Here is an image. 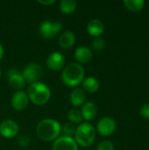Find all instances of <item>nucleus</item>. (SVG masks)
<instances>
[{"instance_id":"25","label":"nucleus","mask_w":149,"mask_h":150,"mask_svg":"<svg viewBox=\"0 0 149 150\" xmlns=\"http://www.w3.org/2000/svg\"><path fill=\"white\" fill-rule=\"evenodd\" d=\"M97 150H114V145L110 141H103L97 145Z\"/></svg>"},{"instance_id":"29","label":"nucleus","mask_w":149,"mask_h":150,"mask_svg":"<svg viewBox=\"0 0 149 150\" xmlns=\"http://www.w3.org/2000/svg\"><path fill=\"white\" fill-rule=\"evenodd\" d=\"M0 77H1V69H0Z\"/></svg>"},{"instance_id":"28","label":"nucleus","mask_w":149,"mask_h":150,"mask_svg":"<svg viewBox=\"0 0 149 150\" xmlns=\"http://www.w3.org/2000/svg\"><path fill=\"white\" fill-rule=\"evenodd\" d=\"M4 47H3V46L1 45V43H0V60L3 58V56H4Z\"/></svg>"},{"instance_id":"23","label":"nucleus","mask_w":149,"mask_h":150,"mask_svg":"<svg viewBox=\"0 0 149 150\" xmlns=\"http://www.w3.org/2000/svg\"><path fill=\"white\" fill-rule=\"evenodd\" d=\"M17 142L21 148H27L31 143V138L25 134H21L18 135Z\"/></svg>"},{"instance_id":"19","label":"nucleus","mask_w":149,"mask_h":150,"mask_svg":"<svg viewBox=\"0 0 149 150\" xmlns=\"http://www.w3.org/2000/svg\"><path fill=\"white\" fill-rule=\"evenodd\" d=\"M124 4L126 7L127 10L137 12L141 11L145 6V1L144 0H125Z\"/></svg>"},{"instance_id":"1","label":"nucleus","mask_w":149,"mask_h":150,"mask_svg":"<svg viewBox=\"0 0 149 150\" xmlns=\"http://www.w3.org/2000/svg\"><path fill=\"white\" fill-rule=\"evenodd\" d=\"M36 134L44 142L55 141L61 134V124L54 119H45L36 127Z\"/></svg>"},{"instance_id":"6","label":"nucleus","mask_w":149,"mask_h":150,"mask_svg":"<svg viewBox=\"0 0 149 150\" xmlns=\"http://www.w3.org/2000/svg\"><path fill=\"white\" fill-rule=\"evenodd\" d=\"M62 25L60 22H53L51 20H45L40 25V33L45 39L54 37L62 30Z\"/></svg>"},{"instance_id":"22","label":"nucleus","mask_w":149,"mask_h":150,"mask_svg":"<svg viewBox=\"0 0 149 150\" xmlns=\"http://www.w3.org/2000/svg\"><path fill=\"white\" fill-rule=\"evenodd\" d=\"M76 129V127L71 122H68L61 126V133L63 134V136L67 137H72L73 135H75Z\"/></svg>"},{"instance_id":"14","label":"nucleus","mask_w":149,"mask_h":150,"mask_svg":"<svg viewBox=\"0 0 149 150\" xmlns=\"http://www.w3.org/2000/svg\"><path fill=\"white\" fill-rule=\"evenodd\" d=\"M81 113H82L83 119H84L87 121H90L97 116V107L95 103L91 101H88L82 105Z\"/></svg>"},{"instance_id":"11","label":"nucleus","mask_w":149,"mask_h":150,"mask_svg":"<svg viewBox=\"0 0 149 150\" xmlns=\"http://www.w3.org/2000/svg\"><path fill=\"white\" fill-rule=\"evenodd\" d=\"M65 64V57L60 52H53L47 58V66L53 71L61 70Z\"/></svg>"},{"instance_id":"17","label":"nucleus","mask_w":149,"mask_h":150,"mask_svg":"<svg viewBox=\"0 0 149 150\" xmlns=\"http://www.w3.org/2000/svg\"><path fill=\"white\" fill-rule=\"evenodd\" d=\"M58 41H59V45L62 48L68 49L74 46L76 42V35L71 31H65L60 35Z\"/></svg>"},{"instance_id":"3","label":"nucleus","mask_w":149,"mask_h":150,"mask_svg":"<svg viewBox=\"0 0 149 150\" xmlns=\"http://www.w3.org/2000/svg\"><path fill=\"white\" fill-rule=\"evenodd\" d=\"M26 93L29 99L36 105H43L47 104L51 97L50 88L42 82L29 84Z\"/></svg>"},{"instance_id":"9","label":"nucleus","mask_w":149,"mask_h":150,"mask_svg":"<svg viewBox=\"0 0 149 150\" xmlns=\"http://www.w3.org/2000/svg\"><path fill=\"white\" fill-rule=\"evenodd\" d=\"M8 83L11 88L14 90H21L25 86V81L21 74V72L16 69H11L6 73Z\"/></svg>"},{"instance_id":"18","label":"nucleus","mask_w":149,"mask_h":150,"mask_svg":"<svg viewBox=\"0 0 149 150\" xmlns=\"http://www.w3.org/2000/svg\"><path fill=\"white\" fill-rule=\"evenodd\" d=\"M83 84V89L84 91H87L89 93H95L98 91L100 83L99 81L94 77V76H88L83 79L82 82Z\"/></svg>"},{"instance_id":"20","label":"nucleus","mask_w":149,"mask_h":150,"mask_svg":"<svg viewBox=\"0 0 149 150\" xmlns=\"http://www.w3.org/2000/svg\"><path fill=\"white\" fill-rule=\"evenodd\" d=\"M76 2L75 0H61L60 2V9L65 14L72 13L76 9Z\"/></svg>"},{"instance_id":"27","label":"nucleus","mask_w":149,"mask_h":150,"mask_svg":"<svg viewBox=\"0 0 149 150\" xmlns=\"http://www.w3.org/2000/svg\"><path fill=\"white\" fill-rule=\"evenodd\" d=\"M38 3H40L41 4H44V5H48V4H52L55 3V0H43V1L39 0Z\"/></svg>"},{"instance_id":"8","label":"nucleus","mask_w":149,"mask_h":150,"mask_svg":"<svg viewBox=\"0 0 149 150\" xmlns=\"http://www.w3.org/2000/svg\"><path fill=\"white\" fill-rule=\"evenodd\" d=\"M18 125L12 120H4L0 123V134L4 138H13L18 134Z\"/></svg>"},{"instance_id":"2","label":"nucleus","mask_w":149,"mask_h":150,"mask_svg":"<svg viewBox=\"0 0 149 150\" xmlns=\"http://www.w3.org/2000/svg\"><path fill=\"white\" fill-rule=\"evenodd\" d=\"M84 69L82 64L71 62L66 65L61 72V81L68 87H77L84 79Z\"/></svg>"},{"instance_id":"26","label":"nucleus","mask_w":149,"mask_h":150,"mask_svg":"<svg viewBox=\"0 0 149 150\" xmlns=\"http://www.w3.org/2000/svg\"><path fill=\"white\" fill-rule=\"evenodd\" d=\"M140 114L143 119L149 120V104H145L141 107Z\"/></svg>"},{"instance_id":"16","label":"nucleus","mask_w":149,"mask_h":150,"mask_svg":"<svg viewBox=\"0 0 149 150\" xmlns=\"http://www.w3.org/2000/svg\"><path fill=\"white\" fill-rule=\"evenodd\" d=\"M86 93L83 89L76 87L69 95V100L75 107H79L85 103Z\"/></svg>"},{"instance_id":"12","label":"nucleus","mask_w":149,"mask_h":150,"mask_svg":"<svg viewBox=\"0 0 149 150\" xmlns=\"http://www.w3.org/2000/svg\"><path fill=\"white\" fill-rule=\"evenodd\" d=\"M11 105L16 111L25 110L29 103V98L25 91H18L15 92L11 97Z\"/></svg>"},{"instance_id":"4","label":"nucleus","mask_w":149,"mask_h":150,"mask_svg":"<svg viewBox=\"0 0 149 150\" xmlns=\"http://www.w3.org/2000/svg\"><path fill=\"white\" fill-rule=\"evenodd\" d=\"M96 139V129L89 122L81 123L76 129L75 141L77 145L88 148L93 144Z\"/></svg>"},{"instance_id":"5","label":"nucleus","mask_w":149,"mask_h":150,"mask_svg":"<svg viewBox=\"0 0 149 150\" xmlns=\"http://www.w3.org/2000/svg\"><path fill=\"white\" fill-rule=\"evenodd\" d=\"M25 83L32 84L34 83L39 82L40 78L43 75V69L42 67L36 63V62H32L25 67V69L21 72Z\"/></svg>"},{"instance_id":"13","label":"nucleus","mask_w":149,"mask_h":150,"mask_svg":"<svg viewBox=\"0 0 149 150\" xmlns=\"http://www.w3.org/2000/svg\"><path fill=\"white\" fill-rule=\"evenodd\" d=\"M92 51L88 47H79L75 51V58L79 64H86L92 60Z\"/></svg>"},{"instance_id":"21","label":"nucleus","mask_w":149,"mask_h":150,"mask_svg":"<svg viewBox=\"0 0 149 150\" xmlns=\"http://www.w3.org/2000/svg\"><path fill=\"white\" fill-rule=\"evenodd\" d=\"M68 119L73 124H81L83 120L81 111H79L78 109H71L68 112Z\"/></svg>"},{"instance_id":"7","label":"nucleus","mask_w":149,"mask_h":150,"mask_svg":"<svg viewBox=\"0 0 149 150\" xmlns=\"http://www.w3.org/2000/svg\"><path fill=\"white\" fill-rule=\"evenodd\" d=\"M117 127L116 121L111 117H104L102 118L97 125V131L102 136H110L112 135Z\"/></svg>"},{"instance_id":"15","label":"nucleus","mask_w":149,"mask_h":150,"mask_svg":"<svg viewBox=\"0 0 149 150\" xmlns=\"http://www.w3.org/2000/svg\"><path fill=\"white\" fill-rule=\"evenodd\" d=\"M87 31L90 35H92L96 38L100 37V35L105 31V25L98 18L91 19L87 25Z\"/></svg>"},{"instance_id":"10","label":"nucleus","mask_w":149,"mask_h":150,"mask_svg":"<svg viewBox=\"0 0 149 150\" xmlns=\"http://www.w3.org/2000/svg\"><path fill=\"white\" fill-rule=\"evenodd\" d=\"M52 150H78V145L73 137H58L54 144Z\"/></svg>"},{"instance_id":"24","label":"nucleus","mask_w":149,"mask_h":150,"mask_svg":"<svg viewBox=\"0 0 149 150\" xmlns=\"http://www.w3.org/2000/svg\"><path fill=\"white\" fill-rule=\"evenodd\" d=\"M105 46H106L105 40L103 38H101V37H97L94 40L93 43H92V47H93V48L96 51H102V50H104Z\"/></svg>"}]
</instances>
